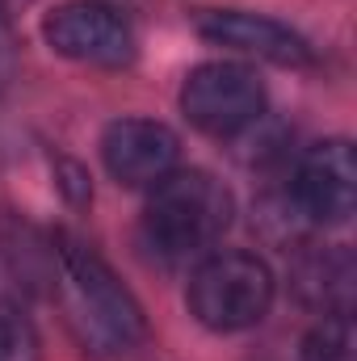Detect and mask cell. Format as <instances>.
<instances>
[{"label":"cell","instance_id":"277c9868","mask_svg":"<svg viewBox=\"0 0 357 361\" xmlns=\"http://www.w3.org/2000/svg\"><path fill=\"white\" fill-rule=\"evenodd\" d=\"M265 85L248 63L210 59L181 80L177 105L185 122L210 139H240L265 118Z\"/></svg>","mask_w":357,"mask_h":361},{"label":"cell","instance_id":"3957f363","mask_svg":"<svg viewBox=\"0 0 357 361\" xmlns=\"http://www.w3.org/2000/svg\"><path fill=\"white\" fill-rule=\"evenodd\" d=\"M277 298V277L257 252L244 248H214L202 261H193L189 286H185V307L189 315L219 332H248L269 315Z\"/></svg>","mask_w":357,"mask_h":361},{"label":"cell","instance_id":"8992f818","mask_svg":"<svg viewBox=\"0 0 357 361\" xmlns=\"http://www.w3.org/2000/svg\"><path fill=\"white\" fill-rule=\"evenodd\" d=\"M290 202L320 227H341L357 210V160L349 139L311 143L290 177Z\"/></svg>","mask_w":357,"mask_h":361},{"label":"cell","instance_id":"7a4b0ae2","mask_svg":"<svg viewBox=\"0 0 357 361\" xmlns=\"http://www.w3.org/2000/svg\"><path fill=\"white\" fill-rule=\"evenodd\" d=\"M236 219V197L219 177L202 169H173L147 189L139 214V240L152 261L189 265L214 252Z\"/></svg>","mask_w":357,"mask_h":361},{"label":"cell","instance_id":"30bf717a","mask_svg":"<svg viewBox=\"0 0 357 361\" xmlns=\"http://www.w3.org/2000/svg\"><path fill=\"white\" fill-rule=\"evenodd\" d=\"M298 361H353V315H320L298 345Z\"/></svg>","mask_w":357,"mask_h":361},{"label":"cell","instance_id":"7c38bea8","mask_svg":"<svg viewBox=\"0 0 357 361\" xmlns=\"http://www.w3.org/2000/svg\"><path fill=\"white\" fill-rule=\"evenodd\" d=\"M8 72H13V34H8L4 8H0V85H8Z\"/></svg>","mask_w":357,"mask_h":361},{"label":"cell","instance_id":"6da1fadb","mask_svg":"<svg viewBox=\"0 0 357 361\" xmlns=\"http://www.w3.org/2000/svg\"><path fill=\"white\" fill-rule=\"evenodd\" d=\"M51 265H55V294H59L63 319L85 353L122 357L147 336V315H143L139 298L118 281L109 261L101 252H92L85 240L55 231Z\"/></svg>","mask_w":357,"mask_h":361},{"label":"cell","instance_id":"ba28073f","mask_svg":"<svg viewBox=\"0 0 357 361\" xmlns=\"http://www.w3.org/2000/svg\"><path fill=\"white\" fill-rule=\"evenodd\" d=\"M181 160V139L156 118H114L101 135V164L126 189H152Z\"/></svg>","mask_w":357,"mask_h":361},{"label":"cell","instance_id":"8fae6325","mask_svg":"<svg viewBox=\"0 0 357 361\" xmlns=\"http://www.w3.org/2000/svg\"><path fill=\"white\" fill-rule=\"evenodd\" d=\"M0 361H42V336L17 302H0Z\"/></svg>","mask_w":357,"mask_h":361},{"label":"cell","instance_id":"9c48e42d","mask_svg":"<svg viewBox=\"0 0 357 361\" xmlns=\"http://www.w3.org/2000/svg\"><path fill=\"white\" fill-rule=\"evenodd\" d=\"M294 290L320 315L349 311V302H353V257H349V248L337 244V248L307 252L294 265Z\"/></svg>","mask_w":357,"mask_h":361},{"label":"cell","instance_id":"52a82bcc","mask_svg":"<svg viewBox=\"0 0 357 361\" xmlns=\"http://www.w3.org/2000/svg\"><path fill=\"white\" fill-rule=\"evenodd\" d=\"M193 30L227 51H240L248 59H265L277 68H315V47L290 30L286 21L248 13V8H202L193 17Z\"/></svg>","mask_w":357,"mask_h":361},{"label":"cell","instance_id":"5b68a950","mask_svg":"<svg viewBox=\"0 0 357 361\" xmlns=\"http://www.w3.org/2000/svg\"><path fill=\"white\" fill-rule=\"evenodd\" d=\"M42 38L55 55L92 63V68H126L135 59L131 21L101 0H63L42 17Z\"/></svg>","mask_w":357,"mask_h":361}]
</instances>
